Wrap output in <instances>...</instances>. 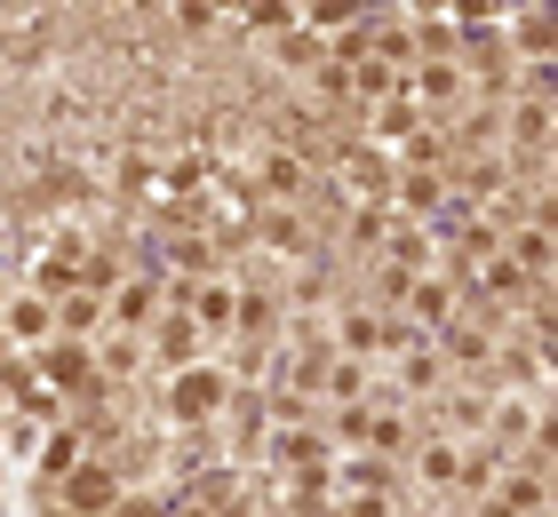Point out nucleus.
Here are the masks:
<instances>
[{
  "mask_svg": "<svg viewBox=\"0 0 558 517\" xmlns=\"http://www.w3.org/2000/svg\"><path fill=\"white\" fill-rule=\"evenodd\" d=\"M247 24H264V33H279V24H288V0H247Z\"/></svg>",
  "mask_w": 558,
  "mask_h": 517,
  "instance_id": "a211bd4d",
  "label": "nucleus"
},
{
  "mask_svg": "<svg viewBox=\"0 0 558 517\" xmlns=\"http://www.w3.org/2000/svg\"><path fill=\"white\" fill-rule=\"evenodd\" d=\"M454 470H463V461H454L447 438H430V446L415 454V478H423V485H454Z\"/></svg>",
  "mask_w": 558,
  "mask_h": 517,
  "instance_id": "9d476101",
  "label": "nucleus"
},
{
  "mask_svg": "<svg viewBox=\"0 0 558 517\" xmlns=\"http://www.w3.org/2000/svg\"><path fill=\"white\" fill-rule=\"evenodd\" d=\"M408 310H415V327H447L454 319V287H447V279H415Z\"/></svg>",
  "mask_w": 558,
  "mask_h": 517,
  "instance_id": "423d86ee",
  "label": "nucleus"
},
{
  "mask_svg": "<svg viewBox=\"0 0 558 517\" xmlns=\"http://www.w3.org/2000/svg\"><path fill=\"white\" fill-rule=\"evenodd\" d=\"M168 263H184V271H208V239H175V247H168Z\"/></svg>",
  "mask_w": 558,
  "mask_h": 517,
  "instance_id": "6ab92c4d",
  "label": "nucleus"
},
{
  "mask_svg": "<svg viewBox=\"0 0 558 517\" xmlns=\"http://www.w3.org/2000/svg\"><path fill=\"white\" fill-rule=\"evenodd\" d=\"M279 57H288V64H327L312 33H288V40H279Z\"/></svg>",
  "mask_w": 558,
  "mask_h": 517,
  "instance_id": "dca6fc26",
  "label": "nucleus"
},
{
  "mask_svg": "<svg viewBox=\"0 0 558 517\" xmlns=\"http://www.w3.org/2000/svg\"><path fill=\"white\" fill-rule=\"evenodd\" d=\"M408 287H415L408 263H384V271H375V295H384V303H408Z\"/></svg>",
  "mask_w": 558,
  "mask_h": 517,
  "instance_id": "2eb2a0df",
  "label": "nucleus"
},
{
  "mask_svg": "<svg viewBox=\"0 0 558 517\" xmlns=\"http://www.w3.org/2000/svg\"><path fill=\"white\" fill-rule=\"evenodd\" d=\"M96 319H105V310H96V295H64V310H57L64 334H96Z\"/></svg>",
  "mask_w": 558,
  "mask_h": 517,
  "instance_id": "ddd939ff",
  "label": "nucleus"
},
{
  "mask_svg": "<svg viewBox=\"0 0 558 517\" xmlns=\"http://www.w3.org/2000/svg\"><path fill=\"white\" fill-rule=\"evenodd\" d=\"M415 88H423V103H454L463 96V64H423Z\"/></svg>",
  "mask_w": 558,
  "mask_h": 517,
  "instance_id": "9b49d317",
  "label": "nucleus"
},
{
  "mask_svg": "<svg viewBox=\"0 0 558 517\" xmlns=\"http://www.w3.org/2000/svg\"><path fill=\"white\" fill-rule=\"evenodd\" d=\"M336 327H343V358H367V350H375V327H384V319H375V310H343Z\"/></svg>",
  "mask_w": 558,
  "mask_h": 517,
  "instance_id": "f8f14e48",
  "label": "nucleus"
},
{
  "mask_svg": "<svg viewBox=\"0 0 558 517\" xmlns=\"http://www.w3.org/2000/svg\"><path fill=\"white\" fill-rule=\"evenodd\" d=\"M343 184L351 192H375V207H384L391 199V168L375 160V151H343Z\"/></svg>",
  "mask_w": 558,
  "mask_h": 517,
  "instance_id": "0eeeda50",
  "label": "nucleus"
},
{
  "mask_svg": "<svg viewBox=\"0 0 558 517\" xmlns=\"http://www.w3.org/2000/svg\"><path fill=\"white\" fill-rule=\"evenodd\" d=\"M216 406H223V374H216V367L175 374V391H168V414H175V422H208Z\"/></svg>",
  "mask_w": 558,
  "mask_h": 517,
  "instance_id": "f257e3e1",
  "label": "nucleus"
},
{
  "mask_svg": "<svg viewBox=\"0 0 558 517\" xmlns=\"http://www.w3.org/2000/svg\"><path fill=\"white\" fill-rule=\"evenodd\" d=\"M160 334H151V350H160V367H184V358L199 350V327H192V310H168V319H151Z\"/></svg>",
  "mask_w": 558,
  "mask_h": 517,
  "instance_id": "20e7f679",
  "label": "nucleus"
},
{
  "mask_svg": "<svg viewBox=\"0 0 558 517\" xmlns=\"http://www.w3.org/2000/svg\"><path fill=\"white\" fill-rule=\"evenodd\" d=\"M112 517H160L151 502H112Z\"/></svg>",
  "mask_w": 558,
  "mask_h": 517,
  "instance_id": "412c9836",
  "label": "nucleus"
},
{
  "mask_svg": "<svg viewBox=\"0 0 558 517\" xmlns=\"http://www.w3.org/2000/svg\"><path fill=\"white\" fill-rule=\"evenodd\" d=\"M343 478L360 485V494H384V485H391V461H367V454H360V461H351Z\"/></svg>",
  "mask_w": 558,
  "mask_h": 517,
  "instance_id": "4468645a",
  "label": "nucleus"
},
{
  "mask_svg": "<svg viewBox=\"0 0 558 517\" xmlns=\"http://www.w3.org/2000/svg\"><path fill=\"white\" fill-rule=\"evenodd\" d=\"M48 334H57V303L48 295H16L0 310V343H48Z\"/></svg>",
  "mask_w": 558,
  "mask_h": 517,
  "instance_id": "7ed1b4c3",
  "label": "nucleus"
},
{
  "mask_svg": "<svg viewBox=\"0 0 558 517\" xmlns=\"http://www.w3.org/2000/svg\"><path fill=\"white\" fill-rule=\"evenodd\" d=\"M81 454H88V430H72V422H64L57 438H48V454H40V470H48V485H57V478H64V470H72V461H81Z\"/></svg>",
  "mask_w": 558,
  "mask_h": 517,
  "instance_id": "1a4fd4ad",
  "label": "nucleus"
},
{
  "mask_svg": "<svg viewBox=\"0 0 558 517\" xmlns=\"http://www.w3.org/2000/svg\"><path fill=\"white\" fill-rule=\"evenodd\" d=\"M519 40H526V48L543 57V48H550V16H526V24H519Z\"/></svg>",
  "mask_w": 558,
  "mask_h": 517,
  "instance_id": "aec40b11",
  "label": "nucleus"
},
{
  "mask_svg": "<svg viewBox=\"0 0 558 517\" xmlns=\"http://www.w3.org/2000/svg\"><path fill=\"white\" fill-rule=\"evenodd\" d=\"M72 517H88V509H112L120 502V461H72Z\"/></svg>",
  "mask_w": 558,
  "mask_h": 517,
  "instance_id": "f03ea898",
  "label": "nucleus"
},
{
  "mask_svg": "<svg viewBox=\"0 0 558 517\" xmlns=\"http://www.w3.org/2000/svg\"><path fill=\"white\" fill-rule=\"evenodd\" d=\"M312 517H343V509H312Z\"/></svg>",
  "mask_w": 558,
  "mask_h": 517,
  "instance_id": "4be33fe9",
  "label": "nucleus"
},
{
  "mask_svg": "<svg viewBox=\"0 0 558 517\" xmlns=\"http://www.w3.org/2000/svg\"><path fill=\"white\" fill-rule=\"evenodd\" d=\"M120 319L144 327V319H151V287H120Z\"/></svg>",
  "mask_w": 558,
  "mask_h": 517,
  "instance_id": "f3484780",
  "label": "nucleus"
},
{
  "mask_svg": "<svg viewBox=\"0 0 558 517\" xmlns=\"http://www.w3.org/2000/svg\"><path fill=\"white\" fill-rule=\"evenodd\" d=\"M399 199H408L415 207V216H439V199H447V175H430V168H408V175H399V184H391Z\"/></svg>",
  "mask_w": 558,
  "mask_h": 517,
  "instance_id": "6e6552de",
  "label": "nucleus"
},
{
  "mask_svg": "<svg viewBox=\"0 0 558 517\" xmlns=\"http://www.w3.org/2000/svg\"><path fill=\"white\" fill-rule=\"evenodd\" d=\"M502 112H511V127H519L511 144H526V151H543V144H550V96H526V103L511 96Z\"/></svg>",
  "mask_w": 558,
  "mask_h": 517,
  "instance_id": "39448f33",
  "label": "nucleus"
}]
</instances>
